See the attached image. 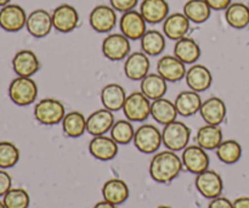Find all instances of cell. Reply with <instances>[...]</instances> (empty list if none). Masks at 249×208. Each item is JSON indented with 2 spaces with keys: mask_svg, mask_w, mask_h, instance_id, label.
I'll use <instances>...</instances> for the list:
<instances>
[{
  "mask_svg": "<svg viewBox=\"0 0 249 208\" xmlns=\"http://www.w3.org/2000/svg\"><path fill=\"white\" fill-rule=\"evenodd\" d=\"M232 205H233V208H249V197L248 196L237 197V199L232 202Z\"/></svg>",
  "mask_w": 249,
  "mask_h": 208,
  "instance_id": "43",
  "label": "cell"
},
{
  "mask_svg": "<svg viewBox=\"0 0 249 208\" xmlns=\"http://www.w3.org/2000/svg\"><path fill=\"white\" fill-rule=\"evenodd\" d=\"M92 208H118V207H117L116 205L111 204V202L106 201V200H102V201L97 202V204Z\"/></svg>",
  "mask_w": 249,
  "mask_h": 208,
  "instance_id": "44",
  "label": "cell"
},
{
  "mask_svg": "<svg viewBox=\"0 0 249 208\" xmlns=\"http://www.w3.org/2000/svg\"><path fill=\"white\" fill-rule=\"evenodd\" d=\"M146 23L147 22L145 21L140 11L130 10V11L123 12L119 21V28H121L122 34H124L128 39L139 40L147 31Z\"/></svg>",
  "mask_w": 249,
  "mask_h": 208,
  "instance_id": "13",
  "label": "cell"
},
{
  "mask_svg": "<svg viewBox=\"0 0 249 208\" xmlns=\"http://www.w3.org/2000/svg\"><path fill=\"white\" fill-rule=\"evenodd\" d=\"M150 58L143 51H134L129 54L124 62V73L130 80H141L148 75L150 71Z\"/></svg>",
  "mask_w": 249,
  "mask_h": 208,
  "instance_id": "14",
  "label": "cell"
},
{
  "mask_svg": "<svg viewBox=\"0 0 249 208\" xmlns=\"http://www.w3.org/2000/svg\"><path fill=\"white\" fill-rule=\"evenodd\" d=\"M157 208H173V207H170V206H165V205H162V206H158Z\"/></svg>",
  "mask_w": 249,
  "mask_h": 208,
  "instance_id": "46",
  "label": "cell"
},
{
  "mask_svg": "<svg viewBox=\"0 0 249 208\" xmlns=\"http://www.w3.org/2000/svg\"><path fill=\"white\" fill-rule=\"evenodd\" d=\"M174 55L185 65H192L201 57V48L195 39L184 37L175 43Z\"/></svg>",
  "mask_w": 249,
  "mask_h": 208,
  "instance_id": "29",
  "label": "cell"
},
{
  "mask_svg": "<svg viewBox=\"0 0 249 208\" xmlns=\"http://www.w3.org/2000/svg\"><path fill=\"white\" fill-rule=\"evenodd\" d=\"M130 39L122 33H111L102 41V54L109 61H122L130 54Z\"/></svg>",
  "mask_w": 249,
  "mask_h": 208,
  "instance_id": "8",
  "label": "cell"
},
{
  "mask_svg": "<svg viewBox=\"0 0 249 208\" xmlns=\"http://www.w3.org/2000/svg\"><path fill=\"white\" fill-rule=\"evenodd\" d=\"M62 131L68 138H80L87 132V118L79 111H71L62 119Z\"/></svg>",
  "mask_w": 249,
  "mask_h": 208,
  "instance_id": "31",
  "label": "cell"
},
{
  "mask_svg": "<svg viewBox=\"0 0 249 208\" xmlns=\"http://www.w3.org/2000/svg\"><path fill=\"white\" fill-rule=\"evenodd\" d=\"M0 208H6V206H5L4 202H2V201H0Z\"/></svg>",
  "mask_w": 249,
  "mask_h": 208,
  "instance_id": "47",
  "label": "cell"
},
{
  "mask_svg": "<svg viewBox=\"0 0 249 208\" xmlns=\"http://www.w3.org/2000/svg\"><path fill=\"white\" fill-rule=\"evenodd\" d=\"M134 145L140 152L151 155L160 150L162 145V132L153 124H142L135 131Z\"/></svg>",
  "mask_w": 249,
  "mask_h": 208,
  "instance_id": "5",
  "label": "cell"
},
{
  "mask_svg": "<svg viewBox=\"0 0 249 208\" xmlns=\"http://www.w3.org/2000/svg\"><path fill=\"white\" fill-rule=\"evenodd\" d=\"M208 208H233V205L228 197L218 196L215 199L211 200Z\"/></svg>",
  "mask_w": 249,
  "mask_h": 208,
  "instance_id": "41",
  "label": "cell"
},
{
  "mask_svg": "<svg viewBox=\"0 0 249 208\" xmlns=\"http://www.w3.org/2000/svg\"><path fill=\"white\" fill-rule=\"evenodd\" d=\"M216 157L226 165H233L238 162L242 156V146L237 140L228 139L221 141L220 145L215 149Z\"/></svg>",
  "mask_w": 249,
  "mask_h": 208,
  "instance_id": "35",
  "label": "cell"
},
{
  "mask_svg": "<svg viewBox=\"0 0 249 208\" xmlns=\"http://www.w3.org/2000/svg\"><path fill=\"white\" fill-rule=\"evenodd\" d=\"M10 1H11V0H0V6H5V5L10 4Z\"/></svg>",
  "mask_w": 249,
  "mask_h": 208,
  "instance_id": "45",
  "label": "cell"
},
{
  "mask_svg": "<svg viewBox=\"0 0 249 208\" xmlns=\"http://www.w3.org/2000/svg\"><path fill=\"white\" fill-rule=\"evenodd\" d=\"M2 202L6 208H28L31 197L23 188H11L4 195Z\"/></svg>",
  "mask_w": 249,
  "mask_h": 208,
  "instance_id": "37",
  "label": "cell"
},
{
  "mask_svg": "<svg viewBox=\"0 0 249 208\" xmlns=\"http://www.w3.org/2000/svg\"><path fill=\"white\" fill-rule=\"evenodd\" d=\"M182 168L184 166L181 157H179L174 151L164 150L155 153V156L151 158L148 172L155 182L169 184L175 178H178Z\"/></svg>",
  "mask_w": 249,
  "mask_h": 208,
  "instance_id": "1",
  "label": "cell"
},
{
  "mask_svg": "<svg viewBox=\"0 0 249 208\" xmlns=\"http://www.w3.org/2000/svg\"><path fill=\"white\" fill-rule=\"evenodd\" d=\"M225 19L232 28H246L249 24V7L243 2H231L225 10Z\"/></svg>",
  "mask_w": 249,
  "mask_h": 208,
  "instance_id": "33",
  "label": "cell"
},
{
  "mask_svg": "<svg viewBox=\"0 0 249 208\" xmlns=\"http://www.w3.org/2000/svg\"><path fill=\"white\" fill-rule=\"evenodd\" d=\"M101 192L104 200L116 205V206L124 204L129 199V194H130L128 184L119 178H112V179L107 180L102 187Z\"/></svg>",
  "mask_w": 249,
  "mask_h": 208,
  "instance_id": "25",
  "label": "cell"
},
{
  "mask_svg": "<svg viewBox=\"0 0 249 208\" xmlns=\"http://www.w3.org/2000/svg\"><path fill=\"white\" fill-rule=\"evenodd\" d=\"M185 79H186L190 89L197 93L206 92L213 84V75L209 68L203 65H199V63L191 66L187 70Z\"/></svg>",
  "mask_w": 249,
  "mask_h": 208,
  "instance_id": "20",
  "label": "cell"
},
{
  "mask_svg": "<svg viewBox=\"0 0 249 208\" xmlns=\"http://www.w3.org/2000/svg\"><path fill=\"white\" fill-rule=\"evenodd\" d=\"M248 7H249V4H248Z\"/></svg>",
  "mask_w": 249,
  "mask_h": 208,
  "instance_id": "48",
  "label": "cell"
},
{
  "mask_svg": "<svg viewBox=\"0 0 249 208\" xmlns=\"http://www.w3.org/2000/svg\"><path fill=\"white\" fill-rule=\"evenodd\" d=\"M182 166L187 172L197 175L209 168V156L207 150L199 145H187L182 150Z\"/></svg>",
  "mask_w": 249,
  "mask_h": 208,
  "instance_id": "9",
  "label": "cell"
},
{
  "mask_svg": "<svg viewBox=\"0 0 249 208\" xmlns=\"http://www.w3.org/2000/svg\"><path fill=\"white\" fill-rule=\"evenodd\" d=\"M122 110L130 122H143L151 116V100L141 92H134L126 96Z\"/></svg>",
  "mask_w": 249,
  "mask_h": 208,
  "instance_id": "6",
  "label": "cell"
},
{
  "mask_svg": "<svg viewBox=\"0 0 249 208\" xmlns=\"http://www.w3.org/2000/svg\"><path fill=\"white\" fill-rule=\"evenodd\" d=\"M114 122L116 119L113 112L102 107L92 112L87 118V132L92 136L106 135L107 132L113 127Z\"/></svg>",
  "mask_w": 249,
  "mask_h": 208,
  "instance_id": "17",
  "label": "cell"
},
{
  "mask_svg": "<svg viewBox=\"0 0 249 208\" xmlns=\"http://www.w3.org/2000/svg\"><path fill=\"white\" fill-rule=\"evenodd\" d=\"M191 138V129L181 121H174L165 124L162 131V143L167 150L182 151L189 145Z\"/></svg>",
  "mask_w": 249,
  "mask_h": 208,
  "instance_id": "3",
  "label": "cell"
},
{
  "mask_svg": "<svg viewBox=\"0 0 249 208\" xmlns=\"http://www.w3.org/2000/svg\"><path fill=\"white\" fill-rule=\"evenodd\" d=\"M202 97L199 93L195 90H184L174 100L178 114L182 117H191L199 112L202 106Z\"/></svg>",
  "mask_w": 249,
  "mask_h": 208,
  "instance_id": "26",
  "label": "cell"
},
{
  "mask_svg": "<svg viewBox=\"0 0 249 208\" xmlns=\"http://www.w3.org/2000/svg\"><path fill=\"white\" fill-rule=\"evenodd\" d=\"M190 23L191 22L184 12L170 14L163 21V34L172 40H179L186 37L187 32L190 31Z\"/></svg>",
  "mask_w": 249,
  "mask_h": 208,
  "instance_id": "21",
  "label": "cell"
},
{
  "mask_svg": "<svg viewBox=\"0 0 249 208\" xmlns=\"http://www.w3.org/2000/svg\"><path fill=\"white\" fill-rule=\"evenodd\" d=\"M223 138L224 134L221 128L219 126H214V124L202 126L196 134L197 145H199L207 151L215 150L221 144Z\"/></svg>",
  "mask_w": 249,
  "mask_h": 208,
  "instance_id": "30",
  "label": "cell"
},
{
  "mask_svg": "<svg viewBox=\"0 0 249 208\" xmlns=\"http://www.w3.org/2000/svg\"><path fill=\"white\" fill-rule=\"evenodd\" d=\"M111 138L118 145H126L134 140L135 129L129 119H118L111 128Z\"/></svg>",
  "mask_w": 249,
  "mask_h": 208,
  "instance_id": "36",
  "label": "cell"
},
{
  "mask_svg": "<svg viewBox=\"0 0 249 208\" xmlns=\"http://www.w3.org/2000/svg\"><path fill=\"white\" fill-rule=\"evenodd\" d=\"M26 28L34 38H44L53 28L51 14L44 9L34 10L27 17Z\"/></svg>",
  "mask_w": 249,
  "mask_h": 208,
  "instance_id": "15",
  "label": "cell"
},
{
  "mask_svg": "<svg viewBox=\"0 0 249 208\" xmlns=\"http://www.w3.org/2000/svg\"><path fill=\"white\" fill-rule=\"evenodd\" d=\"M140 14L147 23H160L169 15V4L167 0H142Z\"/></svg>",
  "mask_w": 249,
  "mask_h": 208,
  "instance_id": "23",
  "label": "cell"
},
{
  "mask_svg": "<svg viewBox=\"0 0 249 208\" xmlns=\"http://www.w3.org/2000/svg\"><path fill=\"white\" fill-rule=\"evenodd\" d=\"M89 23L97 33H108L117 24V12L111 5H97L89 15Z\"/></svg>",
  "mask_w": 249,
  "mask_h": 208,
  "instance_id": "10",
  "label": "cell"
},
{
  "mask_svg": "<svg viewBox=\"0 0 249 208\" xmlns=\"http://www.w3.org/2000/svg\"><path fill=\"white\" fill-rule=\"evenodd\" d=\"M89 152L99 161H111L118 155V144L111 136H94L89 143Z\"/></svg>",
  "mask_w": 249,
  "mask_h": 208,
  "instance_id": "19",
  "label": "cell"
},
{
  "mask_svg": "<svg viewBox=\"0 0 249 208\" xmlns=\"http://www.w3.org/2000/svg\"><path fill=\"white\" fill-rule=\"evenodd\" d=\"M27 17L23 7L17 4H7L0 10V27L4 31L15 33L26 27Z\"/></svg>",
  "mask_w": 249,
  "mask_h": 208,
  "instance_id": "12",
  "label": "cell"
},
{
  "mask_svg": "<svg viewBox=\"0 0 249 208\" xmlns=\"http://www.w3.org/2000/svg\"><path fill=\"white\" fill-rule=\"evenodd\" d=\"M53 28L61 33H70L79 23V12L70 4H61L51 14Z\"/></svg>",
  "mask_w": 249,
  "mask_h": 208,
  "instance_id": "11",
  "label": "cell"
},
{
  "mask_svg": "<svg viewBox=\"0 0 249 208\" xmlns=\"http://www.w3.org/2000/svg\"><path fill=\"white\" fill-rule=\"evenodd\" d=\"M12 68L18 77H32L40 68V61L34 51L23 49L12 58Z\"/></svg>",
  "mask_w": 249,
  "mask_h": 208,
  "instance_id": "18",
  "label": "cell"
},
{
  "mask_svg": "<svg viewBox=\"0 0 249 208\" xmlns=\"http://www.w3.org/2000/svg\"><path fill=\"white\" fill-rule=\"evenodd\" d=\"M151 116L157 123L165 126V124L177 121V107H175L174 102L165 97L153 100L151 102Z\"/></svg>",
  "mask_w": 249,
  "mask_h": 208,
  "instance_id": "27",
  "label": "cell"
},
{
  "mask_svg": "<svg viewBox=\"0 0 249 208\" xmlns=\"http://www.w3.org/2000/svg\"><path fill=\"white\" fill-rule=\"evenodd\" d=\"M195 185L199 194L206 199H215L221 196L224 190V182L221 175L213 170H207L196 175Z\"/></svg>",
  "mask_w": 249,
  "mask_h": 208,
  "instance_id": "7",
  "label": "cell"
},
{
  "mask_svg": "<svg viewBox=\"0 0 249 208\" xmlns=\"http://www.w3.org/2000/svg\"><path fill=\"white\" fill-rule=\"evenodd\" d=\"M19 161V150L14 143L0 141V168L7 170L17 165Z\"/></svg>",
  "mask_w": 249,
  "mask_h": 208,
  "instance_id": "38",
  "label": "cell"
},
{
  "mask_svg": "<svg viewBox=\"0 0 249 208\" xmlns=\"http://www.w3.org/2000/svg\"><path fill=\"white\" fill-rule=\"evenodd\" d=\"M139 0H109V4L116 11L126 12L135 9Z\"/></svg>",
  "mask_w": 249,
  "mask_h": 208,
  "instance_id": "39",
  "label": "cell"
},
{
  "mask_svg": "<svg viewBox=\"0 0 249 208\" xmlns=\"http://www.w3.org/2000/svg\"><path fill=\"white\" fill-rule=\"evenodd\" d=\"M199 113L207 124L220 126V123H223L226 117V105L220 97H208L202 102Z\"/></svg>",
  "mask_w": 249,
  "mask_h": 208,
  "instance_id": "22",
  "label": "cell"
},
{
  "mask_svg": "<svg viewBox=\"0 0 249 208\" xmlns=\"http://www.w3.org/2000/svg\"><path fill=\"white\" fill-rule=\"evenodd\" d=\"M184 14L190 22L199 24L211 17L212 9L206 0H187L184 5Z\"/></svg>",
  "mask_w": 249,
  "mask_h": 208,
  "instance_id": "34",
  "label": "cell"
},
{
  "mask_svg": "<svg viewBox=\"0 0 249 208\" xmlns=\"http://www.w3.org/2000/svg\"><path fill=\"white\" fill-rule=\"evenodd\" d=\"M66 116V107L60 100L45 97L34 106V117L44 126H56L61 123Z\"/></svg>",
  "mask_w": 249,
  "mask_h": 208,
  "instance_id": "2",
  "label": "cell"
},
{
  "mask_svg": "<svg viewBox=\"0 0 249 208\" xmlns=\"http://www.w3.org/2000/svg\"><path fill=\"white\" fill-rule=\"evenodd\" d=\"M126 92L121 84L117 83H109L105 85L101 90V102L105 109L112 112H117L123 109V105L126 99Z\"/></svg>",
  "mask_w": 249,
  "mask_h": 208,
  "instance_id": "24",
  "label": "cell"
},
{
  "mask_svg": "<svg viewBox=\"0 0 249 208\" xmlns=\"http://www.w3.org/2000/svg\"><path fill=\"white\" fill-rule=\"evenodd\" d=\"M157 72L167 82H179L186 76V65L175 55H165L157 62Z\"/></svg>",
  "mask_w": 249,
  "mask_h": 208,
  "instance_id": "16",
  "label": "cell"
},
{
  "mask_svg": "<svg viewBox=\"0 0 249 208\" xmlns=\"http://www.w3.org/2000/svg\"><path fill=\"white\" fill-rule=\"evenodd\" d=\"M9 96L17 106H28L38 96V85L31 77L15 78L9 85Z\"/></svg>",
  "mask_w": 249,
  "mask_h": 208,
  "instance_id": "4",
  "label": "cell"
},
{
  "mask_svg": "<svg viewBox=\"0 0 249 208\" xmlns=\"http://www.w3.org/2000/svg\"><path fill=\"white\" fill-rule=\"evenodd\" d=\"M167 90V80L158 73H148L145 78L141 79L140 92L152 101L164 97Z\"/></svg>",
  "mask_w": 249,
  "mask_h": 208,
  "instance_id": "28",
  "label": "cell"
},
{
  "mask_svg": "<svg viewBox=\"0 0 249 208\" xmlns=\"http://www.w3.org/2000/svg\"><path fill=\"white\" fill-rule=\"evenodd\" d=\"M141 41V49L148 56H157L164 51L165 49V36L157 29L146 31Z\"/></svg>",
  "mask_w": 249,
  "mask_h": 208,
  "instance_id": "32",
  "label": "cell"
},
{
  "mask_svg": "<svg viewBox=\"0 0 249 208\" xmlns=\"http://www.w3.org/2000/svg\"><path fill=\"white\" fill-rule=\"evenodd\" d=\"M12 188V178L5 170H0V197H4V195Z\"/></svg>",
  "mask_w": 249,
  "mask_h": 208,
  "instance_id": "40",
  "label": "cell"
},
{
  "mask_svg": "<svg viewBox=\"0 0 249 208\" xmlns=\"http://www.w3.org/2000/svg\"><path fill=\"white\" fill-rule=\"evenodd\" d=\"M206 1L211 6L212 10L221 11V10L228 9L231 2H232V0H206Z\"/></svg>",
  "mask_w": 249,
  "mask_h": 208,
  "instance_id": "42",
  "label": "cell"
}]
</instances>
